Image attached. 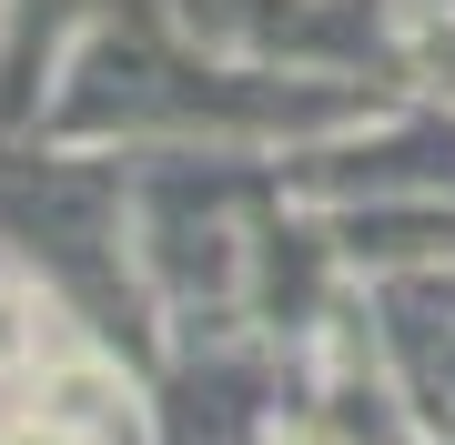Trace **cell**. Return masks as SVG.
Masks as SVG:
<instances>
[{
	"instance_id": "obj_1",
	"label": "cell",
	"mask_w": 455,
	"mask_h": 445,
	"mask_svg": "<svg viewBox=\"0 0 455 445\" xmlns=\"http://www.w3.org/2000/svg\"><path fill=\"white\" fill-rule=\"evenodd\" d=\"M20 445H31V435H20Z\"/></svg>"
}]
</instances>
